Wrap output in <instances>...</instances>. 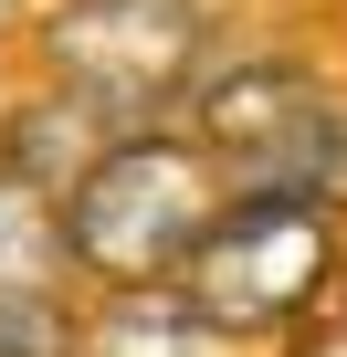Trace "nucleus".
<instances>
[{"label":"nucleus","mask_w":347,"mask_h":357,"mask_svg":"<svg viewBox=\"0 0 347 357\" xmlns=\"http://www.w3.org/2000/svg\"><path fill=\"white\" fill-rule=\"evenodd\" d=\"M0 357H84V326L64 294H0Z\"/></svg>","instance_id":"nucleus-7"},{"label":"nucleus","mask_w":347,"mask_h":357,"mask_svg":"<svg viewBox=\"0 0 347 357\" xmlns=\"http://www.w3.org/2000/svg\"><path fill=\"white\" fill-rule=\"evenodd\" d=\"M232 200V168L190 137V126H126L105 137L74 190H64V242L74 273L126 294V284H179V263L200 252V231Z\"/></svg>","instance_id":"nucleus-1"},{"label":"nucleus","mask_w":347,"mask_h":357,"mask_svg":"<svg viewBox=\"0 0 347 357\" xmlns=\"http://www.w3.org/2000/svg\"><path fill=\"white\" fill-rule=\"evenodd\" d=\"M74 242H64V190L32 178L22 158H0V294H64Z\"/></svg>","instance_id":"nucleus-6"},{"label":"nucleus","mask_w":347,"mask_h":357,"mask_svg":"<svg viewBox=\"0 0 347 357\" xmlns=\"http://www.w3.org/2000/svg\"><path fill=\"white\" fill-rule=\"evenodd\" d=\"M337 105V84L316 74V63H295V53H253V63H211V84L190 95V137L232 168V190H242V178H263L316 116Z\"/></svg>","instance_id":"nucleus-4"},{"label":"nucleus","mask_w":347,"mask_h":357,"mask_svg":"<svg viewBox=\"0 0 347 357\" xmlns=\"http://www.w3.org/2000/svg\"><path fill=\"white\" fill-rule=\"evenodd\" d=\"M84 357H253V347H242V336H221L179 284H126V294H105V305H95Z\"/></svg>","instance_id":"nucleus-5"},{"label":"nucleus","mask_w":347,"mask_h":357,"mask_svg":"<svg viewBox=\"0 0 347 357\" xmlns=\"http://www.w3.org/2000/svg\"><path fill=\"white\" fill-rule=\"evenodd\" d=\"M274 357H347V305H337V315H316L305 336H284Z\"/></svg>","instance_id":"nucleus-8"},{"label":"nucleus","mask_w":347,"mask_h":357,"mask_svg":"<svg viewBox=\"0 0 347 357\" xmlns=\"http://www.w3.org/2000/svg\"><path fill=\"white\" fill-rule=\"evenodd\" d=\"M337 305H347V294H337Z\"/></svg>","instance_id":"nucleus-9"},{"label":"nucleus","mask_w":347,"mask_h":357,"mask_svg":"<svg viewBox=\"0 0 347 357\" xmlns=\"http://www.w3.org/2000/svg\"><path fill=\"white\" fill-rule=\"evenodd\" d=\"M43 74L95 126H179L211 84V0H53Z\"/></svg>","instance_id":"nucleus-3"},{"label":"nucleus","mask_w":347,"mask_h":357,"mask_svg":"<svg viewBox=\"0 0 347 357\" xmlns=\"http://www.w3.org/2000/svg\"><path fill=\"white\" fill-rule=\"evenodd\" d=\"M179 294L221 336L284 347L316 315H337V294H347V211L295 200V190H232L221 221L200 231V252L179 263Z\"/></svg>","instance_id":"nucleus-2"}]
</instances>
